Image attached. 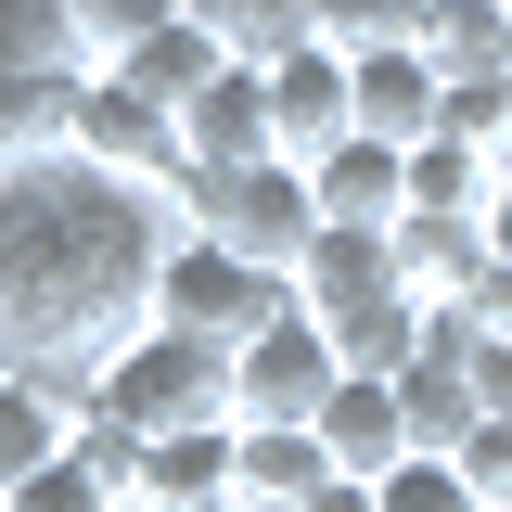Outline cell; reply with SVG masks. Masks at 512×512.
<instances>
[{
  "mask_svg": "<svg viewBox=\"0 0 512 512\" xmlns=\"http://www.w3.org/2000/svg\"><path fill=\"white\" fill-rule=\"evenodd\" d=\"M487 256L512 269V167H500V205H487Z\"/></svg>",
  "mask_w": 512,
  "mask_h": 512,
  "instance_id": "31",
  "label": "cell"
},
{
  "mask_svg": "<svg viewBox=\"0 0 512 512\" xmlns=\"http://www.w3.org/2000/svg\"><path fill=\"white\" fill-rule=\"evenodd\" d=\"M64 64H90L77 0H0V77H64Z\"/></svg>",
  "mask_w": 512,
  "mask_h": 512,
  "instance_id": "22",
  "label": "cell"
},
{
  "mask_svg": "<svg viewBox=\"0 0 512 512\" xmlns=\"http://www.w3.org/2000/svg\"><path fill=\"white\" fill-rule=\"evenodd\" d=\"M436 128L512 167V77H448V116H436Z\"/></svg>",
  "mask_w": 512,
  "mask_h": 512,
  "instance_id": "25",
  "label": "cell"
},
{
  "mask_svg": "<svg viewBox=\"0 0 512 512\" xmlns=\"http://www.w3.org/2000/svg\"><path fill=\"white\" fill-rule=\"evenodd\" d=\"M320 487H333L320 423H244V436H231V500L244 512H308Z\"/></svg>",
  "mask_w": 512,
  "mask_h": 512,
  "instance_id": "10",
  "label": "cell"
},
{
  "mask_svg": "<svg viewBox=\"0 0 512 512\" xmlns=\"http://www.w3.org/2000/svg\"><path fill=\"white\" fill-rule=\"evenodd\" d=\"M423 52H436V77H512V0H436Z\"/></svg>",
  "mask_w": 512,
  "mask_h": 512,
  "instance_id": "21",
  "label": "cell"
},
{
  "mask_svg": "<svg viewBox=\"0 0 512 512\" xmlns=\"http://www.w3.org/2000/svg\"><path fill=\"white\" fill-rule=\"evenodd\" d=\"M397 410H410V448H461L474 436V423H487V397H474V372H461V359H436V346H423V359H410V372H397Z\"/></svg>",
  "mask_w": 512,
  "mask_h": 512,
  "instance_id": "19",
  "label": "cell"
},
{
  "mask_svg": "<svg viewBox=\"0 0 512 512\" xmlns=\"http://www.w3.org/2000/svg\"><path fill=\"white\" fill-rule=\"evenodd\" d=\"M397 282H410L423 308H474V295L500 282L487 218H397Z\"/></svg>",
  "mask_w": 512,
  "mask_h": 512,
  "instance_id": "13",
  "label": "cell"
},
{
  "mask_svg": "<svg viewBox=\"0 0 512 512\" xmlns=\"http://www.w3.org/2000/svg\"><path fill=\"white\" fill-rule=\"evenodd\" d=\"M180 141H192V167H256V154H282V128H269V64H218L180 103Z\"/></svg>",
  "mask_w": 512,
  "mask_h": 512,
  "instance_id": "9",
  "label": "cell"
},
{
  "mask_svg": "<svg viewBox=\"0 0 512 512\" xmlns=\"http://www.w3.org/2000/svg\"><path fill=\"white\" fill-rule=\"evenodd\" d=\"M77 103H90V64H64V77H0V180L77 154Z\"/></svg>",
  "mask_w": 512,
  "mask_h": 512,
  "instance_id": "16",
  "label": "cell"
},
{
  "mask_svg": "<svg viewBox=\"0 0 512 512\" xmlns=\"http://www.w3.org/2000/svg\"><path fill=\"white\" fill-rule=\"evenodd\" d=\"M192 0H77V39H90V64H116V52H141L154 26H180Z\"/></svg>",
  "mask_w": 512,
  "mask_h": 512,
  "instance_id": "28",
  "label": "cell"
},
{
  "mask_svg": "<svg viewBox=\"0 0 512 512\" xmlns=\"http://www.w3.org/2000/svg\"><path fill=\"white\" fill-rule=\"evenodd\" d=\"M436 0H320V39L333 52H410Z\"/></svg>",
  "mask_w": 512,
  "mask_h": 512,
  "instance_id": "24",
  "label": "cell"
},
{
  "mask_svg": "<svg viewBox=\"0 0 512 512\" xmlns=\"http://www.w3.org/2000/svg\"><path fill=\"white\" fill-rule=\"evenodd\" d=\"M90 410H116L128 436H192V423H244V410H231V346H205V333H180V320H141L116 359H103Z\"/></svg>",
  "mask_w": 512,
  "mask_h": 512,
  "instance_id": "2",
  "label": "cell"
},
{
  "mask_svg": "<svg viewBox=\"0 0 512 512\" xmlns=\"http://www.w3.org/2000/svg\"><path fill=\"white\" fill-rule=\"evenodd\" d=\"M77 167H103V180L167 192V205H180L192 141H180V116H167V103H141L128 77H103V64H90V103H77Z\"/></svg>",
  "mask_w": 512,
  "mask_h": 512,
  "instance_id": "6",
  "label": "cell"
},
{
  "mask_svg": "<svg viewBox=\"0 0 512 512\" xmlns=\"http://www.w3.org/2000/svg\"><path fill=\"white\" fill-rule=\"evenodd\" d=\"M64 436H77V397L52 372H26V359H0V487H26L39 461H64Z\"/></svg>",
  "mask_w": 512,
  "mask_h": 512,
  "instance_id": "17",
  "label": "cell"
},
{
  "mask_svg": "<svg viewBox=\"0 0 512 512\" xmlns=\"http://www.w3.org/2000/svg\"><path fill=\"white\" fill-rule=\"evenodd\" d=\"M218 512H244V500H218Z\"/></svg>",
  "mask_w": 512,
  "mask_h": 512,
  "instance_id": "32",
  "label": "cell"
},
{
  "mask_svg": "<svg viewBox=\"0 0 512 512\" xmlns=\"http://www.w3.org/2000/svg\"><path fill=\"white\" fill-rule=\"evenodd\" d=\"M372 512H487L474 487H461V461H436V448H410L397 474L372 487Z\"/></svg>",
  "mask_w": 512,
  "mask_h": 512,
  "instance_id": "27",
  "label": "cell"
},
{
  "mask_svg": "<svg viewBox=\"0 0 512 512\" xmlns=\"http://www.w3.org/2000/svg\"><path fill=\"white\" fill-rule=\"evenodd\" d=\"M282 308H295V269H256V256L205 244V231H180L167 269H154V320H180L205 346H244V333H269Z\"/></svg>",
  "mask_w": 512,
  "mask_h": 512,
  "instance_id": "4",
  "label": "cell"
},
{
  "mask_svg": "<svg viewBox=\"0 0 512 512\" xmlns=\"http://www.w3.org/2000/svg\"><path fill=\"white\" fill-rule=\"evenodd\" d=\"M333 384H346V346H333V320H320L308 295L269 320V333L231 346V410H244V423H320Z\"/></svg>",
  "mask_w": 512,
  "mask_h": 512,
  "instance_id": "5",
  "label": "cell"
},
{
  "mask_svg": "<svg viewBox=\"0 0 512 512\" xmlns=\"http://www.w3.org/2000/svg\"><path fill=\"white\" fill-rule=\"evenodd\" d=\"M346 64H359V128H372V141H397V154H423V141H436V116H448L436 52L410 39V52H346Z\"/></svg>",
  "mask_w": 512,
  "mask_h": 512,
  "instance_id": "12",
  "label": "cell"
},
{
  "mask_svg": "<svg viewBox=\"0 0 512 512\" xmlns=\"http://www.w3.org/2000/svg\"><path fill=\"white\" fill-rule=\"evenodd\" d=\"M308 192H320V231H397L410 218V154L359 128V141H333L308 167Z\"/></svg>",
  "mask_w": 512,
  "mask_h": 512,
  "instance_id": "8",
  "label": "cell"
},
{
  "mask_svg": "<svg viewBox=\"0 0 512 512\" xmlns=\"http://www.w3.org/2000/svg\"><path fill=\"white\" fill-rule=\"evenodd\" d=\"M295 295H308L320 320H359V308H384V295H410V282H397V231H320V244L295 256Z\"/></svg>",
  "mask_w": 512,
  "mask_h": 512,
  "instance_id": "14",
  "label": "cell"
},
{
  "mask_svg": "<svg viewBox=\"0 0 512 512\" xmlns=\"http://www.w3.org/2000/svg\"><path fill=\"white\" fill-rule=\"evenodd\" d=\"M448 461H461V487H474L487 512H512V410H487V423L448 448Z\"/></svg>",
  "mask_w": 512,
  "mask_h": 512,
  "instance_id": "29",
  "label": "cell"
},
{
  "mask_svg": "<svg viewBox=\"0 0 512 512\" xmlns=\"http://www.w3.org/2000/svg\"><path fill=\"white\" fill-rule=\"evenodd\" d=\"M0 512H128V500L90 474V461H77V448H64V461H39L26 487H0Z\"/></svg>",
  "mask_w": 512,
  "mask_h": 512,
  "instance_id": "26",
  "label": "cell"
},
{
  "mask_svg": "<svg viewBox=\"0 0 512 512\" xmlns=\"http://www.w3.org/2000/svg\"><path fill=\"white\" fill-rule=\"evenodd\" d=\"M500 205V154H474V141H423L410 154V218H487Z\"/></svg>",
  "mask_w": 512,
  "mask_h": 512,
  "instance_id": "20",
  "label": "cell"
},
{
  "mask_svg": "<svg viewBox=\"0 0 512 512\" xmlns=\"http://www.w3.org/2000/svg\"><path fill=\"white\" fill-rule=\"evenodd\" d=\"M269 128H282V154H295V167H320L333 141H359V64L333 52V39L269 52Z\"/></svg>",
  "mask_w": 512,
  "mask_h": 512,
  "instance_id": "7",
  "label": "cell"
},
{
  "mask_svg": "<svg viewBox=\"0 0 512 512\" xmlns=\"http://www.w3.org/2000/svg\"><path fill=\"white\" fill-rule=\"evenodd\" d=\"M218 64H244V52H231L218 26H192V13H180V26H154L141 52H116V64H103V77H128L141 103H167V116H180V103H192V90H205V77H218Z\"/></svg>",
  "mask_w": 512,
  "mask_h": 512,
  "instance_id": "18",
  "label": "cell"
},
{
  "mask_svg": "<svg viewBox=\"0 0 512 512\" xmlns=\"http://www.w3.org/2000/svg\"><path fill=\"white\" fill-rule=\"evenodd\" d=\"M320 448H333V474L384 487V474L410 461V410H397V384H384V372H346L333 397H320Z\"/></svg>",
  "mask_w": 512,
  "mask_h": 512,
  "instance_id": "11",
  "label": "cell"
},
{
  "mask_svg": "<svg viewBox=\"0 0 512 512\" xmlns=\"http://www.w3.org/2000/svg\"><path fill=\"white\" fill-rule=\"evenodd\" d=\"M231 436H244V423L154 436V448H141V487H128V512H218V500H231Z\"/></svg>",
  "mask_w": 512,
  "mask_h": 512,
  "instance_id": "15",
  "label": "cell"
},
{
  "mask_svg": "<svg viewBox=\"0 0 512 512\" xmlns=\"http://www.w3.org/2000/svg\"><path fill=\"white\" fill-rule=\"evenodd\" d=\"M192 26H218L244 64L295 52V39H320V0H192Z\"/></svg>",
  "mask_w": 512,
  "mask_h": 512,
  "instance_id": "23",
  "label": "cell"
},
{
  "mask_svg": "<svg viewBox=\"0 0 512 512\" xmlns=\"http://www.w3.org/2000/svg\"><path fill=\"white\" fill-rule=\"evenodd\" d=\"M474 320H487V333H500V346H512V269H500V282H487V295H474Z\"/></svg>",
  "mask_w": 512,
  "mask_h": 512,
  "instance_id": "30",
  "label": "cell"
},
{
  "mask_svg": "<svg viewBox=\"0 0 512 512\" xmlns=\"http://www.w3.org/2000/svg\"><path fill=\"white\" fill-rule=\"evenodd\" d=\"M180 244L167 192H128L103 167H13L0 180V359L52 372L64 397H90L103 359L154 320V269Z\"/></svg>",
  "mask_w": 512,
  "mask_h": 512,
  "instance_id": "1",
  "label": "cell"
},
{
  "mask_svg": "<svg viewBox=\"0 0 512 512\" xmlns=\"http://www.w3.org/2000/svg\"><path fill=\"white\" fill-rule=\"evenodd\" d=\"M180 231L256 256V269H295V256L320 244V192H308V167H295V154H256V167H192V180H180Z\"/></svg>",
  "mask_w": 512,
  "mask_h": 512,
  "instance_id": "3",
  "label": "cell"
}]
</instances>
